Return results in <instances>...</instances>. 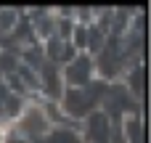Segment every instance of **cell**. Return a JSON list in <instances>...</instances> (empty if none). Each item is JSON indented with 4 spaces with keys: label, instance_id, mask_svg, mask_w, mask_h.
I'll return each mask as SVG.
<instances>
[{
    "label": "cell",
    "instance_id": "5",
    "mask_svg": "<svg viewBox=\"0 0 151 143\" xmlns=\"http://www.w3.org/2000/svg\"><path fill=\"white\" fill-rule=\"evenodd\" d=\"M37 143H85V141H82V133H77L74 127L56 125V127H50Z\"/></svg>",
    "mask_w": 151,
    "mask_h": 143
},
{
    "label": "cell",
    "instance_id": "1",
    "mask_svg": "<svg viewBox=\"0 0 151 143\" xmlns=\"http://www.w3.org/2000/svg\"><path fill=\"white\" fill-rule=\"evenodd\" d=\"M48 130H50V122H48L42 106L37 101H27L21 114L16 117V135H21L29 143H37Z\"/></svg>",
    "mask_w": 151,
    "mask_h": 143
},
{
    "label": "cell",
    "instance_id": "2",
    "mask_svg": "<svg viewBox=\"0 0 151 143\" xmlns=\"http://www.w3.org/2000/svg\"><path fill=\"white\" fill-rule=\"evenodd\" d=\"M61 80H64V88H88V85L96 80L93 56L77 53L69 64L61 66Z\"/></svg>",
    "mask_w": 151,
    "mask_h": 143
},
{
    "label": "cell",
    "instance_id": "4",
    "mask_svg": "<svg viewBox=\"0 0 151 143\" xmlns=\"http://www.w3.org/2000/svg\"><path fill=\"white\" fill-rule=\"evenodd\" d=\"M122 138H125V143H146V127H143L141 114L122 117Z\"/></svg>",
    "mask_w": 151,
    "mask_h": 143
},
{
    "label": "cell",
    "instance_id": "3",
    "mask_svg": "<svg viewBox=\"0 0 151 143\" xmlns=\"http://www.w3.org/2000/svg\"><path fill=\"white\" fill-rule=\"evenodd\" d=\"M125 88L127 93L141 103L143 101V93H146V72H143V64H135L125 72Z\"/></svg>",
    "mask_w": 151,
    "mask_h": 143
},
{
    "label": "cell",
    "instance_id": "6",
    "mask_svg": "<svg viewBox=\"0 0 151 143\" xmlns=\"http://www.w3.org/2000/svg\"><path fill=\"white\" fill-rule=\"evenodd\" d=\"M21 21V13L13 8H0V32L3 34H13L16 24Z\"/></svg>",
    "mask_w": 151,
    "mask_h": 143
}]
</instances>
